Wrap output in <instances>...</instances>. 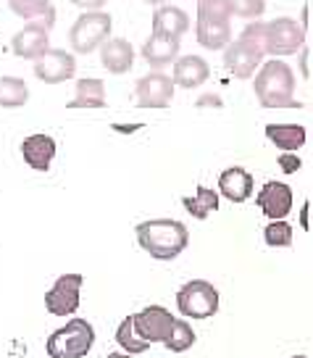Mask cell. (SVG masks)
Listing matches in <instances>:
<instances>
[{"mask_svg": "<svg viewBox=\"0 0 313 358\" xmlns=\"http://www.w3.org/2000/svg\"><path fill=\"white\" fill-rule=\"evenodd\" d=\"M134 235H137L140 248L156 261H174L184 248L190 245V232L177 219H147V222H140Z\"/></svg>", "mask_w": 313, "mask_h": 358, "instance_id": "1", "label": "cell"}, {"mask_svg": "<svg viewBox=\"0 0 313 358\" xmlns=\"http://www.w3.org/2000/svg\"><path fill=\"white\" fill-rule=\"evenodd\" d=\"M256 98L263 108H300V101H295V74L279 58H271L261 64L256 74Z\"/></svg>", "mask_w": 313, "mask_h": 358, "instance_id": "2", "label": "cell"}, {"mask_svg": "<svg viewBox=\"0 0 313 358\" xmlns=\"http://www.w3.org/2000/svg\"><path fill=\"white\" fill-rule=\"evenodd\" d=\"M266 32L268 24H247L240 40L229 43V48L224 50V66L229 74H235L237 79H250L253 71L261 69L263 56H266Z\"/></svg>", "mask_w": 313, "mask_h": 358, "instance_id": "3", "label": "cell"}, {"mask_svg": "<svg viewBox=\"0 0 313 358\" xmlns=\"http://www.w3.org/2000/svg\"><path fill=\"white\" fill-rule=\"evenodd\" d=\"M95 343V329L87 319H68L66 324L48 337L50 358H85Z\"/></svg>", "mask_w": 313, "mask_h": 358, "instance_id": "4", "label": "cell"}, {"mask_svg": "<svg viewBox=\"0 0 313 358\" xmlns=\"http://www.w3.org/2000/svg\"><path fill=\"white\" fill-rule=\"evenodd\" d=\"M111 27H113V22L105 11H85L77 22L71 24V29H68V43H71V48H74L77 53L87 56L98 45H105L111 40Z\"/></svg>", "mask_w": 313, "mask_h": 358, "instance_id": "5", "label": "cell"}, {"mask_svg": "<svg viewBox=\"0 0 313 358\" xmlns=\"http://www.w3.org/2000/svg\"><path fill=\"white\" fill-rule=\"evenodd\" d=\"M177 308L187 319H211L219 311V290L205 280L187 282L177 292Z\"/></svg>", "mask_w": 313, "mask_h": 358, "instance_id": "6", "label": "cell"}, {"mask_svg": "<svg viewBox=\"0 0 313 358\" xmlns=\"http://www.w3.org/2000/svg\"><path fill=\"white\" fill-rule=\"evenodd\" d=\"M177 82L163 71H150L145 77L137 79L134 85V98L143 108H166L174 98Z\"/></svg>", "mask_w": 313, "mask_h": 358, "instance_id": "7", "label": "cell"}, {"mask_svg": "<svg viewBox=\"0 0 313 358\" xmlns=\"http://www.w3.org/2000/svg\"><path fill=\"white\" fill-rule=\"evenodd\" d=\"M85 277L82 274H64L56 285L45 292V308L53 316H71L79 308V292H82Z\"/></svg>", "mask_w": 313, "mask_h": 358, "instance_id": "8", "label": "cell"}, {"mask_svg": "<svg viewBox=\"0 0 313 358\" xmlns=\"http://www.w3.org/2000/svg\"><path fill=\"white\" fill-rule=\"evenodd\" d=\"M303 40H305V29L303 24H298L295 19H274L268 24L266 32V53L271 56H292L295 50L303 48Z\"/></svg>", "mask_w": 313, "mask_h": 358, "instance_id": "9", "label": "cell"}, {"mask_svg": "<svg viewBox=\"0 0 313 358\" xmlns=\"http://www.w3.org/2000/svg\"><path fill=\"white\" fill-rule=\"evenodd\" d=\"M174 322L177 319L163 306H147L140 313H134V327L147 343H166L174 329Z\"/></svg>", "mask_w": 313, "mask_h": 358, "instance_id": "10", "label": "cell"}, {"mask_svg": "<svg viewBox=\"0 0 313 358\" xmlns=\"http://www.w3.org/2000/svg\"><path fill=\"white\" fill-rule=\"evenodd\" d=\"M77 71V61L68 50H58V48H50L48 53L34 61V74L37 79H43L48 85H58V82H66V79L74 77Z\"/></svg>", "mask_w": 313, "mask_h": 358, "instance_id": "11", "label": "cell"}, {"mask_svg": "<svg viewBox=\"0 0 313 358\" xmlns=\"http://www.w3.org/2000/svg\"><path fill=\"white\" fill-rule=\"evenodd\" d=\"M258 208L266 213L271 222H279L292 211V187L284 182H266L263 190L258 192Z\"/></svg>", "mask_w": 313, "mask_h": 358, "instance_id": "12", "label": "cell"}, {"mask_svg": "<svg viewBox=\"0 0 313 358\" xmlns=\"http://www.w3.org/2000/svg\"><path fill=\"white\" fill-rule=\"evenodd\" d=\"M50 29H45L43 24H27L22 32L13 34L11 48L19 58H27V61H37V58L50 50V37H48Z\"/></svg>", "mask_w": 313, "mask_h": 358, "instance_id": "13", "label": "cell"}, {"mask_svg": "<svg viewBox=\"0 0 313 358\" xmlns=\"http://www.w3.org/2000/svg\"><path fill=\"white\" fill-rule=\"evenodd\" d=\"M143 58L153 66V71H161L163 66L174 64L179 58V37H171L166 32L150 34V40L143 45Z\"/></svg>", "mask_w": 313, "mask_h": 358, "instance_id": "14", "label": "cell"}, {"mask_svg": "<svg viewBox=\"0 0 313 358\" xmlns=\"http://www.w3.org/2000/svg\"><path fill=\"white\" fill-rule=\"evenodd\" d=\"M22 156L34 171H48L56 158V140L50 134H29L22 143Z\"/></svg>", "mask_w": 313, "mask_h": 358, "instance_id": "15", "label": "cell"}, {"mask_svg": "<svg viewBox=\"0 0 313 358\" xmlns=\"http://www.w3.org/2000/svg\"><path fill=\"white\" fill-rule=\"evenodd\" d=\"M219 192L226 201L245 203L253 192V177L242 166H229L219 174Z\"/></svg>", "mask_w": 313, "mask_h": 358, "instance_id": "16", "label": "cell"}, {"mask_svg": "<svg viewBox=\"0 0 313 358\" xmlns=\"http://www.w3.org/2000/svg\"><path fill=\"white\" fill-rule=\"evenodd\" d=\"M101 61H103V66L108 69L111 74H126L134 64L132 43H126L124 37H111L108 43L103 45Z\"/></svg>", "mask_w": 313, "mask_h": 358, "instance_id": "17", "label": "cell"}, {"mask_svg": "<svg viewBox=\"0 0 313 358\" xmlns=\"http://www.w3.org/2000/svg\"><path fill=\"white\" fill-rule=\"evenodd\" d=\"M174 82H177L179 87H201L205 79L211 77V69L208 64L203 61L201 56H182L174 61Z\"/></svg>", "mask_w": 313, "mask_h": 358, "instance_id": "18", "label": "cell"}, {"mask_svg": "<svg viewBox=\"0 0 313 358\" xmlns=\"http://www.w3.org/2000/svg\"><path fill=\"white\" fill-rule=\"evenodd\" d=\"M8 8L27 24H43L45 29L56 24V8L50 0H8Z\"/></svg>", "mask_w": 313, "mask_h": 358, "instance_id": "19", "label": "cell"}, {"mask_svg": "<svg viewBox=\"0 0 313 358\" xmlns=\"http://www.w3.org/2000/svg\"><path fill=\"white\" fill-rule=\"evenodd\" d=\"M266 137L284 153H295L305 145V129L300 124H268Z\"/></svg>", "mask_w": 313, "mask_h": 358, "instance_id": "20", "label": "cell"}, {"mask_svg": "<svg viewBox=\"0 0 313 358\" xmlns=\"http://www.w3.org/2000/svg\"><path fill=\"white\" fill-rule=\"evenodd\" d=\"M187 27H190V16L182 8H177V6H161L153 13V29L156 32H166L171 37L182 40V34L187 32Z\"/></svg>", "mask_w": 313, "mask_h": 358, "instance_id": "21", "label": "cell"}, {"mask_svg": "<svg viewBox=\"0 0 313 358\" xmlns=\"http://www.w3.org/2000/svg\"><path fill=\"white\" fill-rule=\"evenodd\" d=\"M68 108H105V85L101 79H79L77 95Z\"/></svg>", "mask_w": 313, "mask_h": 358, "instance_id": "22", "label": "cell"}, {"mask_svg": "<svg viewBox=\"0 0 313 358\" xmlns=\"http://www.w3.org/2000/svg\"><path fill=\"white\" fill-rule=\"evenodd\" d=\"M198 43L208 50H221L229 48L232 43V24H219V22H198L195 27Z\"/></svg>", "mask_w": 313, "mask_h": 358, "instance_id": "23", "label": "cell"}, {"mask_svg": "<svg viewBox=\"0 0 313 358\" xmlns=\"http://www.w3.org/2000/svg\"><path fill=\"white\" fill-rule=\"evenodd\" d=\"M182 206L187 208V213H192L195 219H208L213 211H219V192L208 190L205 185H198V190L192 198H184Z\"/></svg>", "mask_w": 313, "mask_h": 358, "instance_id": "24", "label": "cell"}, {"mask_svg": "<svg viewBox=\"0 0 313 358\" xmlns=\"http://www.w3.org/2000/svg\"><path fill=\"white\" fill-rule=\"evenodd\" d=\"M116 343L124 348V353H132V356L145 353L147 348H150V343L143 340L140 332H137V327H134V313L126 316L122 324H119V329H116Z\"/></svg>", "mask_w": 313, "mask_h": 358, "instance_id": "25", "label": "cell"}, {"mask_svg": "<svg viewBox=\"0 0 313 358\" xmlns=\"http://www.w3.org/2000/svg\"><path fill=\"white\" fill-rule=\"evenodd\" d=\"M29 101L27 82L16 77H0V106L3 108H19Z\"/></svg>", "mask_w": 313, "mask_h": 358, "instance_id": "26", "label": "cell"}, {"mask_svg": "<svg viewBox=\"0 0 313 358\" xmlns=\"http://www.w3.org/2000/svg\"><path fill=\"white\" fill-rule=\"evenodd\" d=\"M232 3L229 0H198V22L229 24Z\"/></svg>", "mask_w": 313, "mask_h": 358, "instance_id": "27", "label": "cell"}, {"mask_svg": "<svg viewBox=\"0 0 313 358\" xmlns=\"http://www.w3.org/2000/svg\"><path fill=\"white\" fill-rule=\"evenodd\" d=\"M163 345H166L168 350H174V353L190 350V348L195 345V329H192L187 322L177 319V322H174V329H171V335H168V340Z\"/></svg>", "mask_w": 313, "mask_h": 358, "instance_id": "28", "label": "cell"}, {"mask_svg": "<svg viewBox=\"0 0 313 358\" xmlns=\"http://www.w3.org/2000/svg\"><path fill=\"white\" fill-rule=\"evenodd\" d=\"M263 240H266V245L271 248H287L292 245V227L287 222H271L263 229Z\"/></svg>", "mask_w": 313, "mask_h": 358, "instance_id": "29", "label": "cell"}, {"mask_svg": "<svg viewBox=\"0 0 313 358\" xmlns=\"http://www.w3.org/2000/svg\"><path fill=\"white\" fill-rule=\"evenodd\" d=\"M232 3V16L240 19H258L266 11V0H229Z\"/></svg>", "mask_w": 313, "mask_h": 358, "instance_id": "30", "label": "cell"}, {"mask_svg": "<svg viewBox=\"0 0 313 358\" xmlns=\"http://www.w3.org/2000/svg\"><path fill=\"white\" fill-rule=\"evenodd\" d=\"M277 164H279V169L284 174H295V171H300V166H303V161L295 156V153H279Z\"/></svg>", "mask_w": 313, "mask_h": 358, "instance_id": "31", "label": "cell"}, {"mask_svg": "<svg viewBox=\"0 0 313 358\" xmlns=\"http://www.w3.org/2000/svg\"><path fill=\"white\" fill-rule=\"evenodd\" d=\"M68 3L82 8V11H101L103 6H105V0H68Z\"/></svg>", "mask_w": 313, "mask_h": 358, "instance_id": "32", "label": "cell"}, {"mask_svg": "<svg viewBox=\"0 0 313 358\" xmlns=\"http://www.w3.org/2000/svg\"><path fill=\"white\" fill-rule=\"evenodd\" d=\"M145 3H150V6H158V8H161V6H163V3H168V0H145Z\"/></svg>", "mask_w": 313, "mask_h": 358, "instance_id": "33", "label": "cell"}, {"mask_svg": "<svg viewBox=\"0 0 313 358\" xmlns=\"http://www.w3.org/2000/svg\"><path fill=\"white\" fill-rule=\"evenodd\" d=\"M292 358H305V356H292Z\"/></svg>", "mask_w": 313, "mask_h": 358, "instance_id": "34", "label": "cell"}]
</instances>
